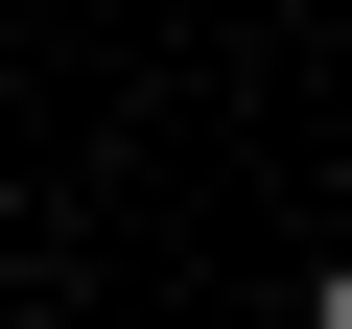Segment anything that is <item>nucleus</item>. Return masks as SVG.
<instances>
[{"label": "nucleus", "mask_w": 352, "mask_h": 329, "mask_svg": "<svg viewBox=\"0 0 352 329\" xmlns=\"http://www.w3.org/2000/svg\"><path fill=\"white\" fill-rule=\"evenodd\" d=\"M305 329H352V259H329V282H305Z\"/></svg>", "instance_id": "obj_1"}]
</instances>
